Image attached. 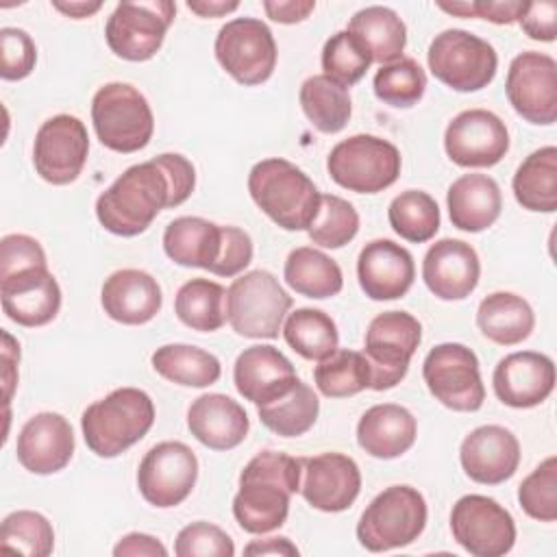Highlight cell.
Here are the masks:
<instances>
[{
  "label": "cell",
  "mask_w": 557,
  "mask_h": 557,
  "mask_svg": "<svg viewBox=\"0 0 557 557\" xmlns=\"http://www.w3.org/2000/svg\"><path fill=\"white\" fill-rule=\"evenodd\" d=\"M357 278L372 300L403 298L416 278L411 252L392 239L368 242L357 259Z\"/></svg>",
  "instance_id": "d4e9b609"
},
{
  "label": "cell",
  "mask_w": 557,
  "mask_h": 557,
  "mask_svg": "<svg viewBox=\"0 0 557 557\" xmlns=\"http://www.w3.org/2000/svg\"><path fill=\"white\" fill-rule=\"evenodd\" d=\"M2 311L20 326H44L61 309V287L48 265H35L0 278Z\"/></svg>",
  "instance_id": "ffe728a7"
},
{
  "label": "cell",
  "mask_w": 557,
  "mask_h": 557,
  "mask_svg": "<svg viewBox=\"0 0 557 557\" xmlns=\"http://www.w3.org/2000/svg\"><path fill=\"white\" fill-rule=\"evenodd\" d=\"M387 220L396 235L407 242H429L440 231V207L422 189L400 191L387 207Z\"/></svg>",
  "instance_id": "b9f144b4"
},
{
  "label": "cell",
  "mask_w": 557,
  "mask_h": 557,
  "mask_svg": "<svg viewBox=\"0 0 557 557\" xmlns=\"http://www.w3.org/2000/svg\"><path fill=\"white\" fill-rule=\"evenodd\" d=\"M2 339H4V346H2V363H4L2 381H4V400L9 405L13 387H15V381H17L15 363L20 361V344L7 331H2Z\"/></svg>",
  "instance_id": "6f0895ef"
},
{
  "label": "cell",
  "mask_w": 557,
  "mask_h": 557,
  "mask_svg": "<svg viewBox=\"0 0 557 557\" xmlns=\"http://www.w3.org/2000/svg\"><path fill=\"white\" fill-rule=\"evenodd\" d=\"M313 381L326 398H348L370 387L372 372L363 352L337 348L313 368Z\"/></svg>",
  "instance_id": "60d3db41"
},
{
  "label": "cell",
  "mask_w": 557,
  "mask_h": 557,
  "mask_svg": "<svg viewBox=\"0 0 557 557\" xmlns=\"http://www.w3.org/2000/svg\"><path fill=\"white\" fill-rule=\"evenodd\" d=\"M37 63V48L33 37L13 26L0 28V76L4 81L26 78Z\"/></svg>",
  "instance_id": "681fc988"
},
{
  "label": "cell",
  "mask_w": 557,
  "mask_h": 557,
  "mask_svg": "<svg viewBox=\"0 0 557 557\" xmlns=\"http://www.w3.org/2000/svg\"><path fill=\"white\" fill-rule=\"evenodd\" d=\"M448 215L455 228L481 233L492 226L503 209L498 183L487 174H463L446 191Z\"/></svg>",
  "instance_id": "f546056e"
},
{
  "label": "cell",
  "mask_w": 557,
  "mask_h": 557,
  "mask_svg": "<svg viewBox=\"0 0 557 557\" xmlns=\"http://www.w3.org/2000/svg\"><path fill=\"white\" fill-rule=\"evenodd\" d=\"M300 459L274 450L257 453L239 474V490L233 498L237 524L252 535L283 527L289 498L300 492Z\"/></svg>",
  "instance_id": "7a4b0ae2"
},
{
  "label": "cell",
  "mask_w": 557,
  "mask_h": 557,
  "mask_svg": "<svg viewBox=\"0 0 557 557\" xmlns=\"http://www.w3.org/2000/svg\"><path fill=\"white\" fill-rule=\"evenodd\" d=\"M318 413V394L300 379L278 398L257 405V416L261 424L281 437L305 435L315 424Z\"/></svg>",
  "instance_id": "d590c367"
},
{
  "label": "cell",
  "mask_w": 557,
  "mask_h": 557,
  "mask_svg": "<svg viewBox=\"0 0 557 557\" xmlns=\"http://www.w3.org/2000/svg\"><path fill=\"white\" fill-rule=\"evenodd\" d=\"M522 0H474L472 17H483L494 24H513L522 13Z\"/></svg>",
  "instance_id": "db71d44e"
},
{
  "label": "cell",
  "mask_w": 557,
  "mask_h": 557,
  "mask_svg": "<svg viewBox=\"0 0 557 557\" xmlns=\"http://www.w3.org/2000/svg\"><path fill=\"white\" fill-rule=\"evenodd\" d=\"M518 503L522 511L540 522L557 518V457H546L518 485Z\"/></svg>",
  "instance_id": "7dc6e473"
},
{
  "label": "cell",
  "mask_w": 557,
  "mask_h": 557,
  "mask_svg": "<svg viewBox=\"0 0 557 557\" xmlns=\"http://www.w3.org/2000/svg\"><path fill=\"white\" fill-rule=\"evenodd\" d=\"M244 555H287L296 557L298 548L289 542V537H265V540H252L246 544Z\"/></svg>",
  "instance_id": "680465c9"
},
{
  "label": "cell",
  "mask_w": 557,
  "mask_h": 557,
  "mask_svg": "<svg viewBox=\"0 0 557 557\" xmlns=\"http://www.w3.org/2000/svg\"><path fill=\"white\" fill-rule=\"evenodd\" d=\"M187 429L213 450L239 446L250 429L244 407L226 394H202L187 409Z\"/></svg>",
  "instance_id": "83f0119b"
},
{
  "label": "cell",
  "mask_w": 557,
  "mask_h": 557,
  "mask_svg": "<svg viewBox=\"0 0 557 557\" xmlns=\"http://www.w3.org/2000/svg\"><path fill=\"white\" fill-rule=\"evenodd\" d=\"M450 531L455 542L474 557H500L516 542L511 513L483 494L461 496L453 505Z\"/></svg>",
  "instance_id": "5bb4252c"
},
{
  "label": "cell",
  "mask_w": 557,
  "mask_h": 557,
  "mask_svg": "<svg viewBox=\"0 0 557 557\" xmlns=\"http://www.w3.org/2000/svg\"><path fill=\"white\" fill-rule=\"evenodd\" d=\"M357 209L335 194H322L320 209L307 228L309 239L322 248H342L357 235Z\"/></svg>",
  "instance_id": "f6af8a7d"
},
{
  "label": "cell",
  "mask_w": 557,
  "mask_h": 557,
  "mask_svg": "<svg viewBox=\"0 0 557 557\" xmlns=\"http://www.w3.org/2000/svg\"><path fill=\"white\" fill-rule=\"evenodd\" d=\"M252 261V239L239 226H222V250L211 270L215 276H235Z\"/></svg>",
  "instance_id": "816d5d0a"
},
{
  "label": "cell",
  "mask_w": 557,
  "mask_h": 557,
  "mask_svg": "<svg viewBox=\"0 0 557 557\" xmlns=\"http://www.w3.org/2000/svg\"><path fill=\"white\" fill-rule=\"evenodd\" d=\"M150 361L157 374L185 387H209L222 374L215 355L189 344H165L152 352Z\"/></svg>",
  "instance_id": "8d00e7d4"
},
{
  "label": "cell",
  "mask_w": 557,
  "mask_h": 557,
  "mask_svg": "<svg viewBox=\"0 0 557 557\" xmlns=\"http://www.w3.org/2000/svg\"><path fill=\"white\" fill-rule=\"evenodd\" d=\"M72 424L54 411L35 413L24 422L17 435V461L33 474H54L63 470L74 455Z\"/></svg>",
  "instance_id": "7402d4cb"
},
{
  "label": "cell",
  "mask_w": 557,
  "mask_h": 557,
  "mask_svg": "<svg viewBox=\"0 0 557 557\" xmlns=\"http://www.w3.org/2000/svg\"><path fill=\"white\" fill-rule=\"evenodd\" d=\"M35 265H48L46 252L41 244L22 233L4 235L0 242V278L9 276L13 272L35 268Z\"/></svg>",
  "instance_id": "f907efd6"
},
{
  "label": "cell",
  "mask_w": 557,
  "mask_h": 557,
  "mask_svg": "<svg viewBox=\"0 0 557 557\" xmlns=\"http://www.w3.org/2000/svg\"><path fill=\"white\" fill-rule=\"evenodd\" d=\"M426 527V500L411 485H389L376 494L357 522V540L370 553L403 548Z\"/></svg>",
  "instance_id": "5b68a950"
},
{
  "label": "cell",
  "mask_w": 557,
  "mask_h": 557,
  "mask_svg": "<svg viewBox=\"0 0 557 557\" xmlns=\"http://www.w3.org/2000/svg\"><path fill=\"white\" fill-rule=\"evenodd\" d=\"M315 9L313 0H263V11L278 24H296Z\"/></svg>",
  "instance_id": "9f6ffc18"
},
{
  "label": "cell",
  "mask_w": 557,
  "mask_h": 557,
  "mask_svg": "<svg viewBox=\"0 0 557 557\" xmlns=\"http://www.w3.org/2000/svg\"><path fill=\"white\" fill-rule=\"evenodd\" d=\"M226 289L209 278H191L183 283L174 298V311L178 320L202 333H211L224 326L226 322Z\"/></svg>",
  "instance_id": "f35d334b"
},
{
  "label": "cell",
  "mask_w": 557,
  "mask_h": 557,
  "mask_svg": "<svg viewBox=\"0 0 557 557\" xmlns=\"http://www.w3.org/2000/svg\"><path fill=\"white\" fill-rule=\"evenodd\" d=\"M505 94L513 111L527 122L553 124L557 120V61L535 50L520 52L509 63Z\"/></svg>",
  "instance_id": "2e32d148"
},
{
  "label": "cell",
  "mask_w": 557,
  "mask_h": 557,
  "mask_svg": "<svg viewBox=\"0 0 557 557\" xmlns=\"http://www.w3.org/2000/svg\"><path fill=\"white\" fill-rule=\"evenodd\" d=\"M426 61L431 74L455 91H479L487 87L498 67L494 46L463 28H448L435 35Z\"/></svg>",
  "instance_id": "9c48e42d"
},
{
  "label": "cell",
  "mask_w": 557,
  "mask_h": 557,
  "mask_svg": "<svg viewBox=\"0 0 557 557\" xmlns=\"http://www.w3.org/2000/svg\"><path fill=\"white\" fill-rule=\"evenodd\" d=\"M163 250L178 265L211 272L222 250V226L205 218L181 215L165 226Z\"/></svg>",
  "instance_id": "4dcf8cb0"
},
{
  "label": "cell",
  "mask_w": 557,
  "mask_h": 557,
  "mask_svg": "<svg viewBox=\"0 0 557 557\" xmlns=\"http://www.w3.org/2000/svg\"><path fill=\"white\" fill-rule=\"evenodd\" d=\"M346 30L368 50L370 59L381 65L400 59L407 46L405 22L389 7L372 4L359 9Z\"/></svg>",
  "instance_id": "1f68e13d"
},
{
  "label": "cell",
  "mask_w": 557,
  "mask_h": 557,
  "mask_svg": "<svg viewBox=\"0 0 557 557\" xmlns=\"http://www.w3.org/2000/svg\"><path fill=\"white\" fill-rule=\"evenodd\" d=\"M176 4L170 0L120 2L104 26V39L111 52L124 61H148L161 48Z\"/></svg>",
  "instance_id": "7c38bea8"
},
{
  "label": "cell",
  "mask_w": 557,
  "mask_h": 557,
  "mask_svg": "<svg viewBox=\"0 0 557 557\" xmlns=\"http://www.w3.org/2000/svg\"><path fill=\"white\" fill-rule=\"evenodd\" d=\"M429 392L453 411H476L485 400L476 355L457 342L437 344L422 363Z\"/></svg>",
  "instance_id": "4fadbf2b"
},
{
  "label": "cell",
  "mask_w": 557,
  "mask_h": 557,
  "mask_svg": "<svg viewBox=\"0 0 557 557\" xmlns=\"http://www.w3.org/2000/svg\"><path fill=\"white\" fill-rule=\"evenodd\" d=\"M463 472L483 485H498L513 476L520 463L518 437L498 424H483L470 431L459 448Z\"/></svg>",
  "instance_id": "603a6c76"
},
{
  "label": "cell",
  "mask_w": 557,
  "mask_h": 557,
  "mask_svg": "<svg viewBox=\"0 0 557 557\" xmlns=\"http://www.w3.org/2000/svg\"><path fill=\"white\" fill-rule=\"evenodd\" d=\"M513 196L527 211L553 213L557 209V148L533 150L516 170Z\"/></svg>",
  "instance_id": "836d02e7"
},
{
  "label": "cell",
  "mask_w": 557,
  "mask_h": 557,
  "mask_svg": "<svg viewBox=\"0 0 557 557\" xmlns=\"http://www.w3.org/2000/svg\"><path fill=\"white\" fill-rule=\"evenodd\" d=\"M370 63L372 59L368 50L348 30L331 35L322 48L324 76H329L342 87L359 83L366 76Z\"/></svg>",
  "instance_id": "bcb514c9"
},
{
  "label": "cell",
  "mask_w": 557,
  "mask_h": 557,
  "mask_svg": "<svg viewBox=\"0 0 557 557\" xmlns=\"http://www.w3.org/2000/svg\"><path fill=\"white\" fill-rule=\"evenodd\" d=\"M222 70L242 85L265 83L276 67V41L265 22L235 17L226 22L213 44Z\"/></svg>",
  "instance_id": "8fae6325"
},
{
  "label": "cell",
  "mask_w": 557,
  "mask_h": 557,
  "mask_svg": "<svg viewBox=\"0 0 557 557\" xmlns=\"http://www.w3.org/2000/svg\"><path fill=\"white\" fill-rule=\"evenodd\" d=\"M302 498L320 511L337 513L348 509L361 490V472L352 457L342 453H322L302 457Z\"/></svg>",
  "instance_id": "d6986e66"
},
{
  "label": "cell",
  "mask_w": 557,
  "mask_h": 557,
  "mask_svg": "<svg viewBox=\"0 0 557 557\" xmlns=\"http://www.w3.org/2000/svg\"><path fill=\"white\" fill-rule=\"evenodd\" d=\"M248 191L255 205L285 231H307L322 196L300 168L278 157L252 165Z\"/></svg>",
  "instance_id": "3957f363"
},
{
  "label": "cell",
  "mask_w": 557,
  "mask_h": 557,
  "mask_svg": "<svg viewBox=\"0 0 557 557\" xmlns=\"http://www.w3.org/2000/svg\"><path fill=\"white\" fill-rule=\"evenodd\" d=\"M196 187L191 161L178 152H163L124 170L96 200L98 222L113 235L144 233L161 209L183 205Z\"/></svg>",
  "instance_id": "6da1fadb"
},
{
  "label": "cell",
  "mask_w": 557,
  "mask_h": 557,
  "mask_svg": "<svg viewBox=\"0 0 557 557\" xmlns=\"http://www.w3.org/2000/svg\"><path fill=\"white\" fill-rule=\"evenodd\" d=\"M226 322L242 337L274 339L292 309V296L268 270L242 274L226 289Z\"/></svg>",
  "instance_id": "52a82bcc"
},
{
  "label": "cell",
  "mask_w": 557,
  "mask_h": 557,
  "mask_svg": "<svg viewBox=\"0 0 557 557\" xmlns=\"http://www.w3.org/2000/svg\"><path fill=\"white\" fill-rule=\"evenodd\" d=\"M198 479V459L183 442L154 444L137 468V487L146 503L168 509L181 505Z\"/></svg>",
  "instance_id": "9a60e30c"
},
{
  "label": "cell",
  "mask_w": 557,
  "mask_h": 557,
  "mask_svg": "<svg viewBox=\"0 0 557 557\" xmlns=\"http://www.w3.org/2000/svg\"><path fill=\"white\" fill-rule=\"evenodd\" d=\"M518 24L535 41H555V37H557V2L555 0L524 2Z\"/></svg>",
  "instance_id": "f5cc1de1"
},
{
  "label": "cell",
  "mask_w": 557,
  "mask_h": 557,
  "mask_svg": "<svg viewBox=\"0 0 557 557\" xmlns=\"http://www.w3.org/2000/svg\"><path fill=\"white\" fill-rule=\"evenodd\" d=\"M283 278L296 294L318 300L339 294L344 285L337 261L311 246H300L287 255Z\"/></svg>",
  "instance_id": "e575fe53"
},
{
  "label": "cell",
  "mask_w": 557,
  "mask_h": 557,
  "mask_svg": "<svg viewBox=\"0 0 557 557\" xmlns=\"http://www.w3.org/2000/svg\"><path fill=\"white\" fill-rule=\"evenodd\" d=\"M398 148L376 135H352L335 144L326 159L329 176L344 189L357 194H379L400 176Z\"/></svg>",
  "instance_id": "ba28073f"
},
{
  "label": "cell",
  "mask_w": 557,
  "mask_h": 557,
  "mask_svg": "<svg viewBox=\"0 0 557 557\" xmlns=\"http://www.w3.org/2000/svg\"><path fill=\"white\" fill-rule=\"evenodd\" d=\"M0 548L26 557H46L54 548V529L48 518L37 511H13L2 520Z\"/></svg>",
  "instance_id": "7bdbcfd3"
},
{
  "label": "cell",
  "mask_w": 557,
  "mask_h": 557,
  "mask_svg": "<svg viewBox=\"0 0 557 557\" xmlns=\"http://www.w3.org/2000/svg\"><path fill=\"white\" fill-rule=\"evenodd\" d=\"M152 422V398L137 387H117L83 411L81 431L94 455L111 459L137 444Z\"/></svg>",
  "instance_id": "277c9868"
},
{
  "label": "cell",
  "mask_w": 557,
  "mask_h": 557,
  "mask_svg": "<svg viewBox=\"0 0 557 557\" xmlns=\"http://www.w3.org/2000/svg\"><path fill=\"white\" fill-rule=\"evenodd\" d=\"M233 381L246 400L263 405L285 394L298 381V374L292 361L278 348L255 344L237 355Z\"/></svg>",
  "instance_id": "484cf974"
},
{
  "label": "cell",
  "mask_w": 557,
  "mask_h": 557,
  "mask_svg": "<svg viewBox=\"0 0 557 557\" xmlns=\"http://www.w3.org/2000/svg\"><path fill=\"white\" fill-rule=\"evenodd\" d=\"M418 435L413 413L394 403L366 409L357 422V444L376 459H394L405 455Z\"/></svg>",
  "instance_id": "f1b7e54d"
},
{
  "label": "cell",
  "mask_w": 557,
  "mask_h": 557,
  "mask_svg": "<svg viewBox=\"0 0 557 557\" xmlns=\"http://www.w3.org/2000/svg\"><path fill=\"white\" fill-rule=\"evenodd\" d=\"M52 7L57 11H61L63 15H67V17L83 20V17H89L96 11H100L102 2H52Z\"/></svg>",
  "instance_id": "94428289"
},
{
  "label": "cell",
  "mask_w": 557,
  "mask_h": 557,
  "mask_svg": "<svg viewBox=\"0 0 557 557\" xmlns=\"http://www.w3.org/2000/svg\"><path fill=\"white\" fill-rule=\"evenodd\" d=\"M91 122L100 144L113 152H137L154 133L146 96L128 83H107L91 98Z\"/></svg>",
  "instance_id": "8992f818"
},
{
  "label": "cell",
  "mask_w": 557,
  "mask_h": 557,
  "mask_svg": "<svg viewBox=\"0 0 557 557\" xmlns=\"http://www.w3.org/2000/svg\"><path fill=\"white\" fill-rule=\"evenodd\" d=\"M372 87L374 96L385 104L409 109L424 96L426 74L416 59L400 57L376 70Z\"/></svg>",
  "instance_id": "ee69618b"
},
{
  "label": "cell",
  "mask_w": 557,
  "mask_h": 557,
  "mask_svg": "<svg viewBox=\"0 0 557 557\" xmlns=\"http://www.w3.org/2000/svg\"><path fill=\"white\" fill-rule=\"evenodd\" d=\"M476 326L490 342L513 346L531 335L535 313L522 296L511 292H494L481 300L476 309Z\"/></svg>",
  "instance_id": "d6a6232c"
},
{
  "label": "cell",
  "mask_w": 557,
  "mask_h": 557,
  "mask_svg": "<svg viewBox=\"0 0 557 557\" xmlns=\"http://www.w3.org/2000/svg\"><path fill=\"white\" fill-rule=\"evenodd\" d=\"M115 557H165L168 548L152 535L148 533H128L124 535L115 548H113Z\"/></svg>",
  "instance_id": "11a10c76"
},
{
  "label": "cell",
  "mask_w": 557,
  "mask_h": 557,
  "mask_svg": "<svg viewBox=\"0 0 557 557\" xmlns=\"http://www.w3.org/2000/svg\"><path fill=\"white\" fill-rule=\"evenodd\" d=\"M481 263L476 250L463 239L444 237L422 259V278L442 300H463L479 285Z\"/></svg>",
  "instance_id": "cb8c5ba5"
},
{
  "label": "cell",
  "mask_w": 557,
  "mask_h": 557,
  "mask_svg": "<svg viewBox=\"0 0 557 557\" xmlns=\"http://www.w3.org/2000/svg\"><path fill=\"white\" fill-rule=\"evenodd\" d=\"M496 398L513 409L542 405L555 387V363L548 355L518 350L503 357L492 374Z\"/></svg>",
  "instance_id": "44dd1931"
},
{
  "label": "cell",
  "mask_w": 557,
  "mask_h": 557,
  "mask_svg": "<svg viewBox=\"0 0 557 557\" xmlns=\"http://www.w3.org/2000/svg\"><path fill=\"white\" fill-rule=\"evenodd\" d=\"M100 302L111 320L135 326L150 322L159 313L163 296L152 274L135 268H124L113 272L102 283Z\"/></svg>",
  "instance_id": "4316f807"
},
{
  "label": "cell",
  "mask_w": 557,
  "mask_h": 557,
  "mask_svg": "<svg viewBox=\"0 0 557 557\" xmlns=\"http://www.w3.org/2000/svg\"><path fill=\"white\" fill-rule=\"evenodd\" d=\"M283 337L302 359L322 361L337 350L339 333L329 313L313 307H300L287 315Z\"/></svg>",
  "instance_id": "ab89813d"
},
{
  "label": "cell",
  "mask_w": 557,
  "mask_h": 557,
  "mask_svg": "<svg viewBox=\"0 0 557 557\" xmlns=\"http://www.w3.org/2000/svg\"><path fill=\"white\" fill-rule=\"evenodd\" d=\"M178 557H233V540L215 524L198 520L183 527L174 542Z\"/></svg>",
  "instance_id": "c3c4849f"
},
{
  "label": "cell",
  "mask_w": 557,
  "mask_h": 557,
  "mask_svg": "<svg viewBox=\"0 0 557 557\" xmlns=\"http://www.w3.org/2000/svg\"><path fill=\"white\" fill-rule=\"evenodd\" d=\"M239 2H224V0H189L187 9L200 17H220L235 11Z\"/></svg>",
  "instance_id": "91938a15"
},
{
  "label": "cell",
  "mask_w": 557,
  "mask_h": 557,
  "mask_svg": "<svg viewBox=\"0 0 557 557\" xmlns=\"http://www.w3.org/2000/svg\"><path fill=\"white\" fill-rule=\"evenodd\" d=\"M89 137L85 124L70 113L48 117L33 144V163L37 174L50 185H70L85 168Z\"/></svg>",
  "instance_id": "e0dca14e"
},
{
  "label": "cell",
  "mask_w": 557,
  "mask_h": 557,
  "mask_svg": "<svg viewBox=\"0 0 557 557\" xmlns=\"http://www.w3.org/2000/svg\"><path fill=\"white\" fill-rule=\"evenodd\" d=\"M444 150L461 168H492L509 150V131L496 113L468 109L448 122Z\"/></svg>",
  "instance_id": "ac0fdd59"
},
{
  "label": "cell",
  "mask_w": 557,
  "mask_h": 557,
  "mask_svg": "<svg viewBox=\"0 0 557 557\" xmlns=\"http://www.w3.org/2000/svg\"><path fill=\"white\" fill-rule=\"evenodd\" d=\"M298 100L307 120L320 133H326V135L339 133L348 124L352 113L348 89L337 85L324 74L309 76L300 85Z\"/></svg>",
  "instance_id": "74e56055"
},
{
  "label": "cell",
  "mask_w": 557,
  "mask_h": 557,
  "mask_svg": "<svg viewBox=\"0 0 557 557\" xmlns=\"http://www.w3.org/2000/svg\"><path fill=\"white\" fill-rule=\"evenodd\" d=\"M422 339L420 322L407 311H383L368 324L363 357L370 363V389L383 392L396 387Z\"/></svg>",
  "instance_id": "30bf717a"
}]
</instances>
